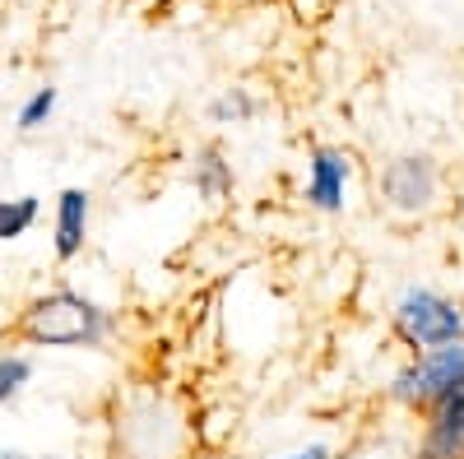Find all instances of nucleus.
I'll list each match as a JSON object with an SVG mask.
<instances>
[{
    "label": "nucleus",
    "mask_w": 464,
    "mask_h": 459,
    "mask_svg": "<svg viewBox=\"0 0 464 459\" xmlns=\"http://www.w3.org/2000/svg\"><path fill=\"white\" fill-rule=\"evenodd\" d=\"M0 459H43V454H24V450H0Z\"/></svg>",
    "instance_id": "14"
},
{
    "label": "nucleus",
    "mask_w": 464,
    "mask_h": 459,
    "mask_svg": "<svg viewBox=\"0 0 464 459\" xmlns=\"http://www.w3.org/2000/svg\"><path fill=\"white\" fill-rule=\"evenodd\" d=\"M251 111H256V102H251V93H242V89H232V93H223V98L209 102V117H214V121H246Z\"/></svg>",
    "instance_id": "12"
},
{
    "label": "nucleus",
    "mask_w": 464,
    "mask_h": 459,
    "mask_svg": "<svg viewBox=\"0 0 464 459\" xmlns=\"http://www.w3.org/2000/svg\"><path fill=\"white\" fill-rule=\"evenodd\" d=\"M418 459H464V386L428 408Z\"/></svg>",
    "instance_id": "5"
},
{
    "label": "nucleus",
    "mask_w": 464,
    "mask_h": 459,
    "mask_svg": "<svg viewBox=\"0 0 464 459\" xmlns=\"http://www.w3.org/2000/svg\"><path fill=\"white\" fill-rule=\"evenodd\" d=\"M190 181H196V196L209 205H223L232 196V163L223 158L218 148H200L190 158Z\"/></svg>",
    "instance_id": "8"
},
{
    "label": "nucleus",
    "mask_w": 464,
    "mask_h": 459,
    "mask_svg": "<svg viewBox=\"0 0 464 459\" xmlns=\"http://www.w3.org/2000/svg\"><path fill=\"white\" fill-rule=\"evenodd\" d=\"M52 111H56V89L43 84V89H33V93L24 98L14 126H19V130H37V126H47V121H52Z\"/></svg>",
    "instance_id": "11"
},
{
    "label": "nucleus",
    "mask_w": 464,
    "mask_h": 459,
    "mask_svg": "<svg viewBox=\"0 0 464 459\" xmlns=\"http://www.w3.org/2000/svg\"><path fill=\"white\" fill-rule=\"evenodd\" d=\"M33 380V358L28 353H0V408L19 399V390Z\"/></svg>",
    "instance_id": "10"
},
{
    "label": "nucleus",
    "mask_w": 464,
    "mask_h": 459,
    "mask_svg": "<svg viewBox=\"0 0 464 459\" xmlns=\"http://www.w3.org/2000/svg\"><path fill=\"white\" fill-rule=\"evenodd\" d=\"M459 386H464V339L446 343V349H432V353H418L404 371H395L391 395L409 408H432L437 399H446Z\"/></svg>",
    "instance_id": "3"
},
{
    "label": "nucleus",
    "mask_w": 464,
    "mask_h": 459,
    "mask_svg": "<svg viewBox=\"0 0 464 459\" xmlns=\"http://www.w3.org/2000/svg\"><path fill=\"white\" fill-rule=\"evenodd\" d=\"M19 334L33 349H102L111 339V316L93 297L56 288L24 311Z\"/></svg>",
    "instance_id": "1"
},
{
    "label": "nucleus",
    "mask_w": 464,
    "mask_h": 459,
    "mask_svg": "<svg viewBox=\"0 0 464 459\" xmlns=\"http://www.w3.org/2000/svg\"><path fill=\"white\" fill-rule=\"evenodd\" d=\"M43 459H65V454H43Z\"/></svg>",
    "instance_id": "15"
},
{
    "label": "nucleus",
    "mask_w": 464,
    "mask_h": 459,
    "mask_svg": "<svg viewBox=\"0 0 464 459\" xmlns=\"http://www.w3.org/2000/svg\"><path fill=\"white\" fill-rule=\"evenodd\" d=\"M343 190H348V158L339 148H312L306 158V205L321 214H339L343 209Z\"/></svg>",
    "instance_id": "6"
},
{
    "label": "nucleus",
    "mask_w": 464,
    "mask_h": 459,
    "mask_svg": "<svg viewBox=\"0 0 464 459\" xmlns=\"http://www.w3.org/2000/svg\"><path fill=\"white\" fill-rule=\"evenodd\" d=\"M89 214H93V196L84 186H65L56 196V227H52V251L56 260H74L89 242Z\"/></svg>",
    "instance_id": "7"
},
{
    "label": "nucleus",
    "mask_w": 464,
    "mask_h": 459,
    "mask_svg": "<svg viewBox=\"0 0 464 459\" xmlns=\"http://www.w3.org/2000/svg\"><path fill=\"white\" fill-rule=\"evenodd\" d=\"M284 459H334V450H330V445H306V450H297V454H284Z\"/></svg>",
    "instance_id": "13"
},
{
    "label": "nucleus",
    "mask_w": 464,
    "mask_h": 459,
    "mask_svg": "<svg viewBox=\"0 0 464 459\" xmlns=\"http://www.w3.org/2000/svg\"><path fill=\"white\" fill-rule=\"evenodd\" d=\"M395 334L409 349L432 353V349H446V343L464 339V311L432 288H409L395 301Z\"/></svg>",
    "instance_id": "2"
},
{
    "label": "nucleus",
    "mask_w": 464,
    "mask_h": 459,
    "mask_svg": "<svg viewBox=\"0 0 464 459\" xmlns=\"http://www.w3.org/2000/svg\"><path fill=\"white\" fill-rule=\"evenodd\" d=\"M37 218H43V200H37V196L0 200V242H19V237H28Z\"/></svg>",
    "instance_id": "9"
},
{
    "label": "nucleus",
    "mask_w": 464,
    "mask_h": 459,
    "mask_svg": "<svg viewBox=\"0 0 464 459\" xmlns=\"http://www.w3.org/2000/svg\"><path fill=\"white\" fill-rule=\"evenodd\" d=\"M437 186H441V177H437V163L428 153H404V158L385 163V172H381V196L400 214L428 209L437 200Z\"/></svg>",
    "instance_id": "4"
}]
</instances>
